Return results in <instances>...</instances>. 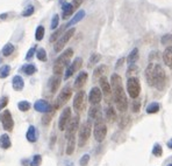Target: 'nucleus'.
Returning a JSON list of instances; mask_svg holds the SVG:
<instances>
[{
    "instance_id": "obj_1",
    "label": "nucleus",
    "mask_w": 172,
    "mask_h": 166,
    "mask_svg": "<svg viewBox=\"0 0 172 166\" xmlns=\"http://www.w3.org/2000/svg\"><path fill=\"white\" fill-rule=\"evenodd\" d=\"M110 88H112V94H113V98L116 104L118 110L121 113H124L128 107V102H127V96L124 93L123 85H122V78L118 74H113L110 77Z\"/></svg>"
},
{
    "instance_id": "obj_2",
    "label": "nucleus",
    "mask_w": 172,
    "mask_h": 166,
    "mask_svg": "<svg viewBox=\"0 0 172 166\" xmlns=\"http://www.w3.org/2000/svg\"><path fill=\"white\" fill-rule=\"evenodd\" d=\"M145 77L150 87H155L158 90H163L166 82V75L161 64L149 63L145 69Z\"/></svg>"
},
{
    "instance_id": "obj_3",
    "label": "nucleus",
    "mask_w": 172,
    "mask_h": 166,
    "mask_svg": "<svg viewBox=\"0 0 172 166\" xmlns=\"http://www.w3.org/2000/svg\"><path fill=\"white\" fill-rule=\"evenodd\" d=\"M73 55V50L71 48H67L63 54H61L57 58V60L55 61V64H54V74L55 75H61L63 73L64 68L69 64V61L72 58Z\"/></svg>"
},
{
    "instance_id": "obj_4",
    "label": "nucleus",
    "mask_w": 172,
    "mask_h": 166,
    "mask_svg": "<svg viewBox=\"0 0 172 166\" xmlns=\"http://www.w3.org/2000/svg\"><path fill=\"white\" fill-rule=\"evenodd\" d=\"M79 138H78V145L79 146H84L88 138L91 136V131H92V123L91 121H86L85 123H83L80 127H79Z\"/></svg>"
},
{
    "instance_id": "obj_5",
    "label": "nucleus",
    "mask_w": 172,
    "mask_h": 166,
    "mask_svg": "<svg viewBox=\"0 0 172 166\" xmlns=\"http://www.w3.org/2000/svg\"><path fill=\"white\" fill-rule=\"evenodd\" d=\"M93 135H94V138H96L97 142H102L106 138V135H107V127H106L105 122L102 121V118L97 119L96 123H94Z\"/></svg>"
},
{
    "instance_id": "obj_6",
    "label": "nucleus",
    "mask_w": 172,
    "mask_h": 166,
    "mask_svg": "<svg viewBox=\"0 0 172 166\" xmlns=\"http://www.w3.org/2000/svg\"><path fill=\"white\" fill-rule=\"evenodd\" d=\"M127 91L131 98H137L141 91V84L137 77H129L127 81Z\"/></svg>"
},
{
    "instance_id": "obj_7",
    "label": "nucleus",
    "mask_w": 172,
    "mask_h": 166,
    "mask_svg": "<svg viewBox=\"0 0 172 166\" xmlns=\"http://www.w3.org/2000/svg\"><path fill=\"white\" fill-rule=\"evenodd\" d=\"M0 122L2 124V127L6 131H12L14 127V121L12 117V113L10 110H4L2 113H0Z\"/></svg>"
},
{
    "instance_id": "obj_8",
    "label": "nucleus",
    "mask_w": 172,
    "mask_h": 166,
    "mask_svg": "<svg viewBox=\"0 0 172 166\" xmlns=\"http://www.w3.org/2000/svg\"><path fill=\"white\" fill-rule=\"evenodd\" d=\"M72 96V90L70 87H65V88L62 89V91L59 93L57 99H56V103H55V110L59 109L61 107H63L65 103L70 99V97Z\"/></svg>"
},
{
    "instance_id": "obj_9",
    "label": "nucleus",
    "mask_w": 172,
    "mask_h": 166,
    "mask_svg": "<svg viewBox=\"0 0 172 166\" xmlns=\"http://www.w3.org/2000/svg\"><path fill=\"white\" fill-rule=\"evenodd\" d=\"M75 32H76L75 28H70V30H67V32H65V33L58 39V41L56 42V44H55V52H56V53H59V52L64 48V46L69 42V40L71 39L72 35L75 34Z\"/></svg>"
},
{
    "instance_id": "obj_10",
    "label": "nucleus",
    "mask_w": 172,
    "mask_h": 166,
    "mask_svg": "<svg viewBox=\"0 0 172 166\" xmlns=\"http://www.w3.org/2000/svg\"><path fill=\"white\" fill-rule=\"evenodd\" d=\"M86 105V94L83 90H79L78 93L75 95V99H73V108L77 113H80L81 110H84Z\"/></svg>"
},
{
    "instance_id": "obj_11",
    "label": "nucleus",
    "mask_w": 172,
    "mask_h": 166,
    "mask_svg": "<svg viewBox=\"0 0 172 166\" xmlns=\"http://www.w3.org/2000/svg\"><path fill=\"white\" fill-rule=\"evenodd\" d=\"M70 119H71V109L70 108H65L62 111V113H61L59 121H58V127H59L61 131H64L67 129Z\"/></svg>"
},
{
    "instance_id": "obj_12",
    "label": "nucleus",
    "mask_w": 172,
    "mask_h": 166,
    "mask_svg": "<svg viewBox=\"0 0 172 166\" xmlns=\"http://www.w3.org/2000/svg\"><path fill=\"white\" fill-rule=\"evenodd\" d=\"M78 129H79V116H75L73 118L70 119V122H69L67 129H65V137H67V139L69 137L75 136Z\"/></svg>"
},
{
    "instance_id": "obj_13",
    "label": "nucleus",
    "mask_w": 172,
    "mask_h": 166,
    "mask_svg": "<svg viewBox=\"0 0 172 166\" xmlns=\"http://www.w3.org/2000/svg\"><path fill=\"white\" fill-rule=\"evenodd\" d=\"M81 64H83V60H81L80 58L75 59V61L67 67V71H65V75H64V78H65V80H69L73 74L76 73L77 70H79V68L81 67Z\"/></svg>"
},
{
    "instance_id": "obj_14",
    "label": "nucleus",
    "mask_w": 172,
    "mask_h": 166,
    "mask_svg": "<svg viewBox=\"0 0 172 166\" xmlns=\"http://www.w3.org/2000/svg\"><path fill=\"white\" fill-rule=\"evenodd\" d=\"M101 98H102V93H101L100 89L97 88V87L92 88L91 91H90V95H88V101L92 105H98L100 103Z\"/></svg>"
},
{
    "instance_id": "obj_15",
    "label": "nucleus",
    "mask_w": 172,
    "mask_h": 166,
    "mask_svg": "<svg viewBox=\"0 0 172 166\" xmlns=\"http://www.w3.org/2000/svg\"><path fill=\"white\" fill-rule=\"evenodd\" d=\"M99 83L101 87V93L105 95L106 99H110V95H112V88H110V83L108 82V80L106 76H102L101 78H99Z\"/></svg>"
},
{
    "instance_id": "obj_16",
    "label": "nucleus",
    "mask_w": 172,
    "mask_h": 166,
    "mask_svg": "<svg viewBox=\"0 0 172 166\" xmlns=\"http://www.w3.org/2000/svg\"><path fill=\"white\" fill-rule=\"evenodd\" d=\"M34 108H35V110L38 111V113H49L50 110H51V107H50V104H49L47 101H44V99H38L35 102L34 104Z\"/></svg>"
},
{
    "instance_id": "obj_17",
    "label": "nucleus",
    "mask_w": 172,
    "mask_h": 166,
    "mask_svg": "<svg viewBox=\"0 0 172 166\" xmlns=\"http://www.w3.org/2000/svg\"><path fill=\"white\" fill-rule=\"evenodd\" d=\"M86 81H87V73L85 71H80L79 75L77 76L76 81H75V88L76 89H81L84 85H85Z\"/></svg>"
},
{
    "instance_id": "obj_18",
    "label": "nucleus",
    "mask_w": 172,
    "mask_h": 166,
    "mask_svg": "<svg viewBox=\"0 0 172 166\" xmlns=\"http://www.w3.org/2000/svg\"><path fill=\"white\" fill-rule=\"evenodd\" d=\"M163 60H164V63L166 64L169 68L172 69V46L166 47V49L164 50V53H163Z\"/></svg>"
},
{
    "instance_id": "obj_19",
    "label": "nucleus",
    "mask_w": 172,
    "mask_h": 166,
    "mask_svg": "<svg viewBox=\"0 0 172 166\" xmlns=\"http://www.w3.org/2000/svg\"><path fill=\"white\" fill-rule=\"evenodd\" d=\"M88 117L94 121L101 118V109L98 105H92L88 110Z\"/></svg>"
},
{
    "instance_id": "obj_20",
    "label": "nucleus",
    "mask_w": 172,
    "mask_h": 166,
    "mask_svg": "<svg viewBox=\"0 0 172 166\" xmlns=\"http://www.w3.org/2000/svg\"><path fill=\"white\" fill-rule=\"evenodd\" d=\"M12 84H13V88H14V90L20 91V90H22L24 87V78L21 77L20 75H15L14 77H13V80H12Z\"/></svg>"
},
{
    "instance_id": "obj_21",
    "label": "nucleus",
    "mask_w": 172,
    "mask_h": 166,
    "mask_svg": "<svg viewBox=\"0 0 172 166\" xmlns=\"http://www.w3.org/2000/svg\"><path fill=\"white\" fill-rule=\"evenodd\" d=\"M26 138H27V141L30 143H35L37 141V132H36L35 127L30 125V127H28L27 133H26Z\"/></svg>"
},
{
    "instance_id": "obj_22",
    "label": "nucleus",
    "mask_w": 172,
    "mask_h": 166,
    "mask_svg": "<svg viewBox=\"0 0 172 166\" xmlns=\"http://www.w3.org/2000/svg\"><path fill=\"white\" fill-rule=\"evenodd\" d=\"M59 84H61V78H59V76L58 75H54L53 77L50 78V81H49V88L51 90V93H56L57 91Z\"/></svg>"
},
{
    "instance_id": "obj_23",
    "label": "nucleus",
    "mask_w": 172,
    "mask_h": 166,
    "mask_svg": "<svg viewBox=\"0 0 172 166\" xmlns=\"http://www.w3.org/2000/svg\"><path fill=\"white\" fill-rule=\"evenodd\" d=\"M11 145H12V143H11V138L8 135H1L0 136V149H4V150H7V149H10Z\"/></svg>"
},
{
    "instance_id": "obj_24",
    "label": "nucleus",
    "mask_w": 172,
    "mask_h": 166,
    "mask_svg": "<svg viewBox=\"0 0 172 166\" xmlns=\"http://www.w3.org/2000/svg\"><path fill=\"white\" fill-rule=\"evenodd\" d=\"M108 71V68H107V66L105 64H101L99 66L98 68H96L94 70V73H93V78L97 80V78H101L102 76H105V74Z\"/></svg>"
},
{
    "instance_id": "obj_25",
    "label": "nucleus",
    "mask_w": 172,
    "mask_h": 166,
    "mask_svg": "<svg viewBox=\"0 0 172 166\" xmlns=\"http://www.w3.org/2000/svg\"><path fill=\"white\" fill-rule=\"evenodd\" d=\"M84 16H85V11H83V10L79 11V12H78V13H77V14L75 15V16H73V18L70 20V21H69V24H67L65 27H71V26H73V25L78 24L80 20H83V18H84Z\"/></svg>"
},
{
    "instance_id": "obj_26",
    "label": "nucleus",
    "mask_w": 172,
    "mask_h": 166,
    "mask_svg": "<svg viewBox=\"0 0 172 166\" xmlns=\"http://www.w3.org/2000/svg\"><path fill=\"white\" fill-rule=\"evenodd\" d=\"M62 10H63V19H67V18H70L73 14L75 7L72 6V4H65V5H63Z\"/></svg>"
},
{
    "instance_id": "obj_27",
    "label": "nucleus",
    "mask_w": 172,
    "mask_h": 166,
    "mask_svg": "<svg viewBox=\"0 0 172 166\" xmlns=\"http://www.w3.org/2000/svg\"><path fill=\"white\" fill-rule=\"evenodd\" d=\"M75 146H76V137L71 136L67 138V154H72L75 152Z\"/></svg>"
},
{
    "instance_id": "obj_28",
    "label": "nucleus",
    "mask_w": 172,
    "mask_h": 166,
    "mask_svg": "<svg viewBox=\"0 0 172 166\" xmlns=\"http://www.w3.org/2000/svg\"><path fill=\"white\" fill-rule=\"evenodd\" d=\"M137 60H139V49L134 48L131 52H130V54L128 55V58H127V62L131 66V64H134Z\"/></svg>"
},
{
    "instance_id": "obj_29",
    "label": "nucleus",
    "mask_w": 172,
    "mask_h": 166,
    "mask_svg": "<svg viewBox=\"0 0 172 166\" xmlns=\"http://www.w3.org/2000/svg\"><path fill=\"white\" fill-rule=\"evenodd\" d=\"M105 113H106V118L110 122H114L115 119H116V113H115V110L113 109V107H107Z\"/></svg>"
},
{
    "instance_id": "obj_30",
    "label": "nucleus",
    "mask_w": 172,
    "mask_h": 166,
    "mask_svg": "<svg viewBox=\"0 0 172 166\" xmlns=\"http://www.w3.org/2000/svg\"><path fill=\"white\" fill-rule=\"evenodd\" d=\"M36 70H37V69H36V67H35L34 64H30V63L26 64V66H24V67H22V71H24L26 75H29V76L36 73Z\"/></svg>"
},
{
    "instance_id": "obj_31",
    "label": "nucleus",
    "mask_w": 172,
    "mask_h": 166,
    "mask_svg": "<svg viewBox=\"0 0 172 166\" xmlns=\"http://www.w3.org/2000/svg\"><path fill=\"white\" fill-rule=\"evenodd\" d=\"M159 109H161L159 104H158L157 102H153V103H150L148 107H147V113H156L159 111Z\"/></svg>"
},
{
    "instance_id": "obj_32",
    "label": "nucleus",
    "mask_w": 172,
    "mask_h": 166,
    "mask_svg": "<svg viewBox=\"0 0 172 166\" xmlns=\"http://www.w3.org/2000/svg\"><path fill=\"white\" fill-rule=\"evenodd\" d=\"M100 59H101V56L99 54H92L90 60H88V64H87V66L91 68V67H93L96 63H98V62L100 61Z\"/></svg>"
},
{
    "instance_id": "obj_33",
    "label": "nucleus",
    "mask_w": 172,
    "mask_h": 166,
    "mask_svg": "<svg viewBox=\"0 0 172 166\" xmlns=\"http://www.w3.org/2000/svg\"><path fill=\"white\" fill-rule=\"evenodd\" d=\"M13 52H14V46L12 44H7L2 48V55L4 56H10L11 54H13Z\"/></svg>"
},
{
    "instance_id": "obj_34",
    "label": "nucleus",
    "mask_w": 172,
    "mask_h": 166,
    "mask_svg": "<svg viewBox=\"0 0 172 166\" xmlns=\"http://www.w3.org/2000/svg\"><path fill=\"white\" fill-rule=\"evenodd\" d=\"M10 71H11V67L10 66H2L1 68H0V78H5L7 77L8 75H10Z\"/></svg>"
},
{
    "instance_id": "obj_35",
    "label": "nucleus",
    "mask_w": 172,
    "mask_h": 166,
    "mask_svg": "<svg viewBox=\"0 0 172 166\" xmlns=\"http://www.w3.org/2000/svg\"><path fill=\"white\" fill-rule=\"evenodd\" d=\"M44 36V27L43 26H38L36 28V32H35V39L37 41H41Z\"/></svg>"
},
{
    "instance_id": "obj_36",
    "label": "nucleus",
    "mask_w": 172,
    "mask_h": 166,
    "mask_svg": "<svg viewBox=\"0 0 172 166\" xmlns=\"http://www.w3.org/2000/svg\"><path fill=\"white\" fill-rule=\"evenodd\" d=\"M18 108H19L21 111L26 113V111H28L29 109H30V103L27 102V101H21V102H19V104H18Z\"/></svg>"
},
{
    "instance_id": "obj_37",
    "label": "nucleus",
    "mask_w": 172,
    "mask_h": 166,
    "mask_svg": "<svg viewBox=\"0 0 172 166\" xmlns=\"http://www.w3.org/2000/svg\"><path fill=\"white\" fill-rule=\"evenodd\" d=\"M36 56H37V59L40 61H47V53H45V50L43 48H40L37 49V52H36Z\"/></svg>"
},
{
    "instance_id": "obj_38",
    "label": "nucleus",
    "mask_w": 172,
    "mask_h": 166,
    "mask_svg": "<svg viewBox=\"0 0 172 166\" xmlns=\"http://www.w3.org/2000/svg\"><path fill=\"white\" fill-rule=\"evenodd\" d=\"M153 156H156V157H161L163 154V149L162 146L159 145V144H155L153 147Z\"/></svg>"
},
{
    "instance_id": "obj_39",
    "label": "nucleus",
    "mask_w": 172,
    "mask_h": 166,
    "mask_svg": "<svg viewBox=\"0 0 172 166\" xmlns=\"http://www.w3.org/2000/svg\"><path fill=\"white\" fill-rule=\"evenodd\" d=\"M41 163H42V157L40 154H36V156H34L33 160L30 163V166H40Z\"/></svg>"
},
{
    "instance_id": "obj_40",
    "label": "nucleus",
    "mask_w": 172,
    "mask_h": 166,
    "mask_svg": "<svg viewBox=\"0 0 172 166\" xmlns=\"http://www.w3.org/2000/svg\"><path fill=\"white\" fill-rule=\"evenodd\" d=\"M162 44H166V46L171 44H172V35L171 34L164 35V36L162 38Z\"/></svg>"
},
{
    "instance_id": "obj_41",
    "label": "nucleus",
    "mask_w": 172,
    "mask_h": 166,
    "mask_svg": "<svg viewBox=\"0 0 172 166\" xmlns=\"http://www.w3.org/2000/svg\"><path fill=\"white\" fill-rule=\"evenodd\" d=\"M62 30H63V28H61V30H57L55 33H53L51 34V36H50V42H55L56 40L59 38V35H61V33H62Z\"/></svg>"
},
{
    "instance_id": "obj_42",
    "label": "nucleus",
    "mask_w": 172,
    "mask_h": 166,
    "mask_svg": "<svg viewBox=\"0 0 172 166\" xmlns=\"http://www.w3.org/2000/svg\"><path fill=\"white\" fill-rule=\"evenodd\" d=\"M88 161H90V156L88 154H84L80 158V160H79V164H80V166H87Z\"/></svg>"
},
{
    "instance_id": "obj_43",
    "label": "nucleus",
    "mask_w": 172,
    "mask_h": 166,
    "mask_svg": "<svg viewBox=\"0 0 172 166\" xmlns=\"http://www.w3.org/2000/svg\"><path fill=\"white\" fill-rule=\"evenodd\" d=\"M58 22H59V16H58L57 14L54 15L53 21H51V26H50V27H51V30H56V28H57Z\"/></svg>"
},
{
    "instance_id": "obj_44",
    "label": "nucleus",
    "mask_w": 172,
    "mask_h": 166,
    "mask_svg": "<svg viewBox=\"0 0 172 166\" xmlns=\"http://www.w3.org/2000/svg\"><path fill=\"white\" fill-rule=\"evenodd\" d=\"M33 13H34V7L30 5V6H28V7H26V10L24 11L22 15H24V16H30Z\"/></svg>"
},
{
    "instance_id": "obj_45",
    "label": "nucleus",
    "mask_w": 172,
    "mask_h": 166,
    "mask_svg": "<svg viewBox=\"0 0 172 166\" xmlns=\"http://www.w3.org/2000/svg\"><path fill=\"white\" fill-rule=\"evenodd\" d=\"M7 104H8V97L7 96L1 97V99H0V110H2L4 108H6Z\"/></svg>"
},
{
    "instance_id": "obj_46",
    "label": "nucleus",
    "mask_w": 172,
    "mask_h": 166,
    "mask_svg": "<svg viewBox=\"0 0 172 166\" xmlns=\"http://www.w3.org/2000/svg\"><path fill=\"white\" fill-rule=\"evenodd\" d=\"M131 108H133V111H134V113H139L140 108H141V103H140V101H134L133 104H131Z\"/></svg>"
},
{
    "instance_id": "obj_47",
    "label": "nucleus",
    "mask_w": 172,
    "mask_h": 166,
    "mask_svg": "<svg viewBox=\"0 0 172 166\" xmlns=\"http://www.w3.org/2000/svg\"><path fill=\"white\" fill-rule=\"evenodd\" d=\"M35 52H36V49L34 48H30L29 49V52L27 53V55H26V60H32L33 59V56H34V54H35Z\"/></svg>"
},
{
    "instance_id": "obj_48",
    "label": "nucleus",
    "mask_w": 172,
    "mask_h": 166,
    "mask_svg": "<svg viewBox=\"0 0 172 166\" xmlns=\"http://www.w3.org/2000/svg\"><path fill=\"white\" fill-rule=\"evenodd\" d=\"M83 1H84V0H73L71 4H72V6L75 7V10H77V8L83 4Z\"/></svg>"
},
{
    "instance_id": "obj_49",
    "label": "nucleus",
    "mask_w": 172,
    "mask_h": 166,
    "mask_svg": "<svg viewBox=\"0 0 172 166\" xmlns=\"http://www.w3.org/2000/svg\"><path fill=\"white\" fill-rule=\"evenodd\" d=\"M124 61V59H120L119 61H118V64H116V68H119L120 66H122V62Z\"/></svg>"
},
{
    "instance_id": "obj_50",
    "label": "nucleus",
    "mask_w": 172,
    "mask_h": 166,
    "mask_svg": "<svg viewBox=\"0 0 172 166\" xmlns=\"http://www.w3.org/2000/svg\"><path fill=\"white\" fill-rule=\"evenodd\" d=\"M166 145H167V147H169V149H172V139H170V141L166 143Z\"/></svg>"
},
{
    "instance_id": "obj_51",
    "label": "nucleus",
    "mask_w": 172,
    "mask_h": 166,
    "mask_svg": "<svg viewBox=\"0 0 172 166\" xmlns=\"http://www.w3.org/2000/svg\"><path fill=\"white\" fill-rule=\"evenodd\" d=\"M167 166H172V164H169V165H167Z\"/></svg>"
},
{
    "instance_id": "obj_52",
    "label": "nucleus",
    "mask_w": 172,
    "mask_h": 166,
    "mask_svg": "<svg viewBox=\"0 0 172 166\" xmlns=\"http://www.w3.org/2000/svg\"><path fill=\"white\" fill-rule=\"evenodd\" d=\"M0 62H1V59H0Z\"/></svg>"
}]
</instances>
